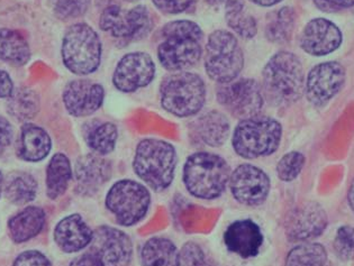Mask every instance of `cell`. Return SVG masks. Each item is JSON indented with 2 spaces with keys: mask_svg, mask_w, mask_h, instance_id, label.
<instances>
[{
  "mask_svg": "<svg viewBox=\"0 0 354 266\" xmlns=\"http://www.w3.org/2000/svg\"><path fill=\"white\" fill-rule=\"evenodd\" d=\"M111 177V162L98 154L82 156L75 163V190L80 195H95Z\"/></svg>",
  "mask_w": 354,
  "mask_h": 266,
  "instance_id": "d6986e66",
  "label": "cell"
},
{
  "mask_svg": "<svg viewBox=\"0 0 354 266\" xmlns=\"http://www.w3.org/2000/svg\"><path fill=\"white\" fill-rule=\"evenodd\" d=\"M93 231L78 213L62 219L55 229V240L61 251L75 253L91 245Z\"/></svg>",
  "mask_w": 354,
  "mask_h": 266,
  "instance_id": "44dd1931",
  "label": "cell"
},
{
  "mask_svg": "<svg viewBox=\"0 0 354 266\" xmlns=\"http://www.w3.org/2000/svg\"><path fill=\"white\" fill-rule=\"evenodd\" d=\"M12 266H53L51 262L39 251H28L17 256Z\"/></svg>",
  "mask_w": 354,
  "mask_h": 266,
  "instance_id": "74e56055",
  "label": "cell"
},
{
  "mask_svg": "<svg viewBox=\"0 0 354 266\" xmlns=\"http://www.w3.org/2000/svg\"><path fill=\"white\" fill-rule=\"evenodd\" d=\"M161 105L174 116H194L198 114L206 102V86L195 73L178 72L169 75L160 87Z\"/></svg>",
  "mask_w": 354,
  "mask_h": 266,
  "instance_id": "8992f818",
  "label": "cell"
},
{
  "mask_svg": "<svg viewBox=\"0 0 354 266\" xmlns=\"http://www.w3.org/2000/svg\"><path fill=\"white\" fill-rule=\"evenodd\" d=\"M217 100L230 114L243 120L258 116L263 106V93L257 81L241 79L219 87Z\"/></svg>",
  "mask_w": 354,
  "mask_h": 266,
  "instance_id": "8fae6325",
  "label": "cell"
},
{
  "mask_svg": "<svg viewBox=\"0 0 354 266\" xmlns=\"http://www.w3.org/2000/svg\"><path fill=\"white\" fill-rule=\"evenodd\" d=\"M228 26L243 39H252L257 34V21L246 12L243 0H227L225 8Z\"/></svg>",
  "mask_w": 354,
  "mask_h": 266,
  "instance_id": "83f0119b",
  "label": "cell"
},
{
  "mask_svg": "<svg viewBox=\"0 0 354 266\" xmlns=\"http://www.w3.org/2000/svg\"><path fill=\"white\" fill-rule=\"evenodd\" d=\"M51 138L44 129L33 124L21 127L19 137V158L26 162H39L46 159L51 151Z\"/></svg>",
  "mask_w": 354,
  "mask_h": 266,
  "instance_id": "cb8c5ba5",
  "label": "cell"
},
{
  "mask_svg": "<svg viewBox=\"0 0 354 266\" xmlns=\"http://www.w3.org/2000/svg\"><path fill=\"white\" fill-rule=\"evenodd\" d=\"M281 136L279 122L258 115L241 120L235 129L232 143L235 152L244 159H258L276 152Z\"/></svg>",
  "mask_w": 354,
  "mask_h": 266,
  "instance_id": "5b68a950",
  "label": "cell"
},
{
  "mask_svg": "<svg viewBox=\"0 0 354 266\" xmlns=\"http://www.w3.org/2000/svg\"><path fill=\"white\" fill-rule=\"evenodd\" d=\"M62 59L66 69L75 75L93 73L98 69L102 59L100 36L89 25H73L64 35Z\"/></svg>",
  "mask_w": 354,
  "mask_h": 266,
  "instance_id": "ba28073f",
  "label": "cell"
},
{
  "mask_svg": "<svg viewBox=\"0 0 354 266\" xmlns=\"http://www.w3.org/2000/svg\"><path fill=\"white\" fill-rule=\"evenodd\" d=\"M73 178V169L69 159L57 153L48 163L46 170V195L52 200L64 195Z\"/></svg>",
  "mask_w": 354,
  "mask_h": 266,
  "instance_id": "484cf974",
  "label": "cell"
},
{
  "mask_svg": "<svg viewBox=\"0 0 354 266\" xmlns=\"http://www.w3.org/2000/svg\"><path fill=\"white\" fill-rule=\"evenodd\" d=\"M118 127L113 123H98L91 126L86 133L88 146L98 155L113 152L118 142Z\"/></svg>",
  "mask_w": 354,
  "mask_h": 266,
  "instance_id": "1f68e13d",
  "label": "cell"
},
{
  "mask_svg": "<svg viewBox=\"0 0 354 266\" xmlns=\"http://www.w3.org/2000/svg\"><path fill=\"white\" fill-rule=\"evenodd\" d=\"M91 253L102 266H129L133 255L132 240L120 229L102 226L93 231Z\"/></svg>",
  "mask_w": 354,
  "mask_h": 266,
  "instance_id": "5bb4252c",
  "label": "cell"
},
{
  "mask_svg": "<svg viewBox=\"0 0 354 266\" xmlns=\"http://www.w3.org/2000/svg\"><path fill=\"white\" fill-rule=\"evenodd\" d=\"M250 1L257 3L259 6L269 7L279 3L282 0H250Z\"/></svg>",
  "mask_w": 354,
  "mask_h": 266,
  "instance_id": "ee69618b",
  "label": "cell"
},
{
  "mask_svg": "<svg viewBox=\"0 0 354 266\" xmlns=\"http://www.w3.org/2000/svg\"><path fill=\"white\" fill-rule=\"evenodd\" d=\"M30 59V48L17 30L0 28V60L12 66H25Z\"/></svg>",
  "mask_w": 354,
  "mask_h": 266,
  "instance_id": "d4e9b609",
  "label": "cell"
},
{
  "mask_svg": "<svg viewBox=\"0 0 354 266\" xmlns=\"http://www.w3.org/2000/svg\"><path fill=\"white\" fill-rule=\"evenodd\" d=\"M205 1L212 5V6H218V5H222L223 3H227V0H205Z\"/></svg>",
  "mask_w": 354,
  "mask_h": 266,
  "instance_id": "bcb514c9",
  "label": "cell"
},
{
  "mask_svg": "<svg viewBox=\"0 0 354 266\" xmlns=\"http://www.w3.org/2000/svg\"><path fill=\"white\" fill-rule=\"evenodd\" d=\"M5 193L12 204L19 206L30 204L37 197V180L24 172L12 174L7 182Z\"/></svg>",
  "mask_w": 354,
  "mask_h": 266,
  "instance_id": "4dcf8cb0",
  "label": "cell"
},
{
  "mask_svg": "<svg viewBox=\"0 0 354 266\" xmlns=\"http://www.w3.org/2000/svg\"><path fill=\"white\" fill-rule=\"evenodd\" d=\"M345 77V69L339 63L325 62L314 66L305 86L309 102L316 107L326 105L342 89Z\"/></svg>",
  "mask_w": 354,
  "mask_h": 266,
  "instance_id": "9a60e30c",
  "label": "cell"
},
{
  "mask_svg": "<svg viewBox=\"0 0 354 266\" xmlns=\"http://www.w3.org/2000/svg\"><path fill=\"white\" fill-rule=\"evenodd\" d=\"M1 190H3V175L0 173V195H1Z\"/></svg>",
  "mask_w": 354,
  "mask_h": 266,
  "instance_id": "7dc6e473",
  "label": "cell"
},
{
  "mask_svg": "<svg viewBox=\"0 0 354 266\" xmlns=\"http://www.w3.org/2000/svg\"><path fill=\"white\" fill-rule=\"evenodd\" d=\"M7 111L15 120L28 122L39 113V96L35 91L28 88L14 90L12 96L8 98Z\"/></svg>",
  "mask_w": 354,
  "mask_h": 266,
  "instance_id": "f546056e",
  "label": "cell"
},
{
  "mask_svg": "<svg viewBox=\"0 0 354 266\" xmlns=\"http://www.w3.org/2000/svg\"><path fill=\"white\" fill-rule=\"evenodd\" d=\"M3 149H1V147H0V155H1V154H3Z\"/></svg>",
  "mask_w": 354,
  "mask_h": 266,
  "instance_id": "681fc988",
  "label": "cell"
},
{
  "mask_svg": "<svg viewBox=\"0 0 354 266\" xmlns=\"http://www.w3.org/2000/svg\"><path fill=\"white\" fill-rule=\"evenodd\" d=\"M327 222L326 211L321 205L305 201L292 208L286 217V235L294 242L307 243L321 236Z\"/></svg>",
  "mask_w": 354,
  "mask_h": 266,
  "instance_id": "7c38bea8",
  "label": "cell"
},
{
  "mask_svg": "<svg viewBox=\"0 0 354 266\" xmlns=\"http://www.w3.org/2000/svg\"><path fill=\"white\" fill-rule=\"evenodd\" d=\"M160 10L167 14H180L192 6L195 0H152Z\"/></svg>",
  "mask_w": 354,
  "mask_h": 266,
  "instance_id": "f35d334b",
  "label": "cell"
},
{
  "mask_svg": "<svg viewBox=\"0 0 354 266\" xmlns=\"http://www.w3.org/2000/svg\"><path fill=\"white\" fill-rule=\"evenodd\" d=\"M285 266H332L324 246L317 243H303L289 251Z\"/></svg>",
  "mask_w": 354,
  "mask_h": 266,
  "instance_id": "f1b7e54d",
  "label": "cell"
},
{
  "mask_svg": "<svg viewBox=\"0 0 354 266\" xmlns=\"http://www.w3.org/2000/svg\"><path fill=\"white\" fill-rule=\"evenodd\" d=\"M342 43V33L339 27L324 18L309 21L300 37V46L304 51L315 57L332 53Z\"/></svg>",
  "mask_w": 354,
  "mask_h": 266,
  "instance_id": "e0dca14e",
  "label": "cell"
},
{
  "mask_svg": "<svg viewBox=\"0 0 354 266\" xmlns=\"http://www.w3.org/2000/svg\"><path fill=\"white\" fill-rule=\"evenodd\" d=\"M156 75V64L149 54L134 52L127 54L115 69L113 82L122 93H133L147 87Z\"/></svg>",
  "mask_w": 354,
  "mask_h": 266,
  "instance_id": "2e32d148",
  "label": "cell"
},
{
  "mask_svg": "<svg viewBox=\"0 0 354 266\" xmlns=\"http://www.w3.org/2000/svg\"><path fill=\"white\" fill-rule=\"evenodd\" d=\"M14 90V84L10 75L0 70V98H10Z\"/></svg>",
  "mask_w": 354,
  "mask_h": 266,
  "instance_id": "b9f144b4",
  "label": "cell"
},
{
  "mask_svg": "<svg viewBox=\"0 0 354 266\" xmlns=\"http://www.w3.org/2000/svg\"><path fill=\"white\" fill-rule=\"evenodd\" d=\"M231 171L225 160L212 153H195L183 168V183L190 195L212 200L222 195L230 182Z\"/></svg>",
  "mask_w": 354,
  "mask_h": 266,
  "instance_id": "3957f363",
  "label": "cell"
},
{
  "mask_svg": "<svg viewBox=\"0 0 354 266\" xmlns=\"http://www.w3.org/2000/svg\"><path fill=\"white\" fill-rule=\"evenodd\" d=\"M163 41L158 48V57L170 71H185L195 66L201 57L203 32L190 21L169 23L161 30Z\"/></svg>",
  "mask_w": 354,
  "mask_h": 266,
  "instance_id": "6da1fadb",
  "label": "cell"
},
{
  "mask_svg": "<svg viewBox=\"0 0 354 266\" xmlns=\"http://www.w3.org/2000/svg\"><path fill=\"white\" fill-rule=\"evenodd\" d=\"M295 26V12L283 7L270 18L266 28L267 39L273 43L288 42Z\"/></svg>",
  "mask_w": 354,
  "mask_h": 266,
  "instance_id": "d6a6232c",
  "label": "cell"
},
{
  "mask_svg": "<svg viewBox=\"0 0 354 266\" xmlns=\"http://www.w3.org/2000/svg\"><path fill=\"white\" fill-rule=\"evenodd\" d=\"M315 3L325 12H335L339 9L354 6V0H315Z\"/></svg>",
  "mask_w": 354,
  "mask_h": 266,
  "instance_id": "ab89813d",
  "label": "cell"
},
{
  "mask_svg": "<svg viewBox=\"0 0 354 266\" xmlns=\"http://www.w3.org/2000/svg\"><path fill=\"white\" fill-rule=\"evenodd\" d=\"M125 1H129V3H133V1H138V0H125Z\"/></svg>",
  "mask_w": 354,
  "mask_h": 266,
  "instance_id": "c3c4849f",
  "label": "cell"
},
{
  "mask_svg": "<svg viewBox=\"0 0 354 266\" xmlns=\"http://www.w3.org/2000/svg\"><path fill=\"white\" fill-rule=\"evenodd\" d=\"M176 165L177 153L171 144L149 138L136 147L133 168L153 191L162 192L171 186Z\"/></svg>",
  "mask_w": 354,
  "mask_h": 266,
  "instance_id": "277c9868",
  "label": "cell"
},
{
  "mask_svg": "<svg viewBox=\"0 0 354 266\" xmlns=\"http://www.w3.org/2000/svg\"><path fill=\"white\" fill-rule=\"evenodd\" d=\"M262 75L264 95L273 105H292L303 96V64L295 54L283 51L273 55Z\"/></svg>",
  "mask_w": 354,
  "mask_h": 266,
  "instance_id": "7a4b0ae2",
  "label": "cell"
},
{
  "mask_svg": "<svg viewBox=\"0 0 354 266\" xmlns=\"http://www.w3.org/2000/svg\"><path fill=\"white\" fill-rule=\"evenodd\" d=\"M348 205L351 207L352 211L354 213V179L352 181L351 186H350V189H348Z\"/></svg>",
  "mask_w": 354,
  "mask_h": 266,
  "instance_id": "f6af8a7d",
  "label": "cell"
},
{
  "mask_svg": "<svg viewBox=\"0 0 354 266\" xmlns=\"http://www.w3.org/2000/svg\"><path fill=\"white\" fill-rule=\"evenodd\" d=\"M244 57L236 37L226 30H216L208 37L205 69L212 80L230 84L243 69Z\"/></svg>",
  "mask_w": 354,
  "mask_h": 266,
  "instance_id": "52a82bcc",
  "label": "cell"
},
{
  "mask_svg": "<svg viewBox=\"0 0 354 266\" xmlns=\"http://www.w3.org/2000/svg\"><path fill=\"white\" fill-rule=\"evenodd\" d=\"M228 183L235 200L244 206H260L267 200L270 192V179L263 170L254 165L237 167Z\"/></svg>",
  "mask_w": 354,
  "mask_h": 266,
  "instance_id": "4fadbf2b",
  "label": "cell"
},
{
  "mask_svg": "<svg viewBox=\"0 0 354 266\" xmlns=\"http://www.w3.org/2000/svg\"><path fill=\"white\" fill-rule=\"evenodd\" d=\"M46 216L39 207L30 206L14 216L8 222L10 238L17 244L37 237L44 228Z\"/></svg>",
  "mask_w": 354,
  "mask_h": 266,
  "instance_id": "603a6c76",
  "label": "cell"
},
{
  "mask_svg": "<svg viewBox=\"0 0 354 266\" xmlns=\"http://www.w3.org/2000/svg\"><path fill=\"white\" fill-rule=\"evenodd\" d=\"M305 165V156L299 152L287 153L277 164V174L283 182H291L299 175Z\"/></svg>",
  "mask_w": 354,
  "mask_h": 266,
  "instance_id": "836d02e7",
  "label": "cell"
},
{
  "mask_svg": "<svg viewBox=\"0 0 354 266\" xmlns=\"http://www.w3.org/2000/svg\"><path fill=\"white\" fill-rule=\"evenodd\" d=\"M105 91L100 84L89 80H75L64 89L66 111L75 117H87L96 113L104 102Z\"/></svg>",
  "mask_w": 354,
  "mask_h": 266,
  "instance_id": "ac0fdd59",
  "label": "cell"
},
{
  "mask_svg": "<svg viewBox=\"0 0 354 266\" xmlns=\"http://www.w3.org/2000/svg\"><path fill=\"white\" fill-rule=\"evenodd\" d=\"M178 254L171 240L153 237L142 247L141 263L143 266H178Z\"/></svg>",
  "mask_w": 354,
  "mask_h": 266,
  "instance_id": "4316f807",
  "label": "cell"
},
{
  "mask_svg": "<svg viewBox=\"0 0 354 266\" xmlns=\"http://www.w3.org/2000/svg\"><path fill=\"white\" fill-rule=\"evenodd\" d=\"M70 266H102V264L100 263V260L93 253L88 251L86 254L75 258L71 262V264H70Z\"/></svg>",
  "mask_w": 354,
  "mask_h": 266,
  "instance_id": "7bdbcfd3",
  "label": "cell"
},
{
  "mask_svg": "<svg viewBox=\"0 0 354 266\" xmlns=\"http://www.w3.org/2000/svg\"><path fill=\"white\" fill-rule=\"evenodd\" d=\"M224 242L228 251L241 258L257 256L263 244V235L258 225L250 219L237 220L228 226L224 234Z\"/></svg>",
  "mask_w": 354,
  "mask_h": 266,
  "instance_id": "ffe728a7",
  "label": "cell"
},
{
  "mask_svg": "<svg viewBox=\"0 0 354 266\" xmlns=\"http://www.w3.org/2000/svg\"><path fill=\"white\" fill-rule=\"evenodd\" d=\"M12 127L10 122L0 116V147L6 149L10 146L12 141Z\"/></svg>",
  "mask_w": 354,
  "mask_h": 266,
  "instance_id": "60d3db41",
  "label": "cell"
},
{
  "mask_svg": "<svg viewBox=\"0 0 354 266\" xmlns=\"http://www.w3.org/2000/svg\"><path fill=\"white\" fill-rule=\"evenodd\" d=\"M100 25L106 33L127 43L145 37L152 27V19L147 7L138 6L125 10L111 5L104 9Z\"/></svg>",
  "mask_w": 354,
  "mask_h": 266,
  "instance_id": "30bf717a",
  "label": "cell"
},
{
  "mask_svg": "<svg viewBox=\"0 0 354 266\" xmlns=\"http://www.w3.org/2000/svg\"><path fill=\"white\" fill-rule=\"evenodd\" d=\"M55 12L62 19H73L84 15L89 0H53Z\"/></svg>",
  "mask_w": 354,
  "mask_h": 266,
  "instance_id": "8d00e7d4",
  "label": "cell"
},
{
  "mask_svg": "<svg viewBox=\"0 0 354 266\" xmlns=\"http://www.w3.org/2000/svg\"><path fill=\"white\" fill-rule=\"evenodd\" d=\"M178 266H212L198 244L188 242L178 254Z\"/></svg>",
  "mask_w": 354,
  "mask_h": 266,
  "instance_id": "d590c367",
  "label": "cell"
},
{
  "mask_svg": "<svg viewBox=\"0 0 354 266\" xmlns=\"http://www.w3.org/2000/svg\"><path fill=\"white\" fill-rule=\"evenodd\" d=\"M105 204L118 224L131 227L147 215L151 204L150 192L136 181L120 180L111 187Z\"/></svg>",
  "mask_w": 354,
  "mask_h": 266,
  "instance_id": "9c48e42d",
  "label": "cell"
},
{
  "mask_svg": "<svg viewBox=\"0 0 354 266\" xmlns=\"http://www.w3.org/2000/svg\"><path fill=\"white\" fill-rule=\"evenodd\" d=\"M334 251L342 260L354 258V227L343 226L339 228L334 238Z\"/></svg>",
  "mask_w": 354,
  "mask_h": 266,
  "instance_id": "e575fe53",
  "label": "cell"
},
{
  "mask_svg": "<svg viewBox=\"0 0 354 266\" xmlns=\"http://www.w3.org/2000/svg\"><path fill=\"white\" fill-rule=\"evenodd\" d=\"M189 132L196 142L210 147H219L227 141L230 123L222 113L208 111L190 124Z\"/></svg>",
  "mask_w": 354,
  "mask_h": 266,
  "instance_id": "7402d4cb",
  "label": "cell"
}]
</instances>
